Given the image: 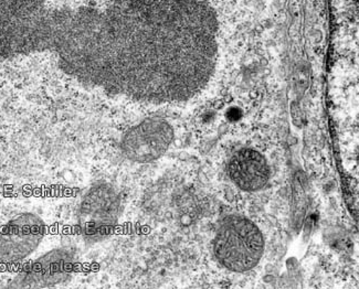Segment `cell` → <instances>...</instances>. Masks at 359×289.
Returning <instances> with one entry per match:
<instances>
[{"instance_id": "obj_1", "label": "cell", "mask_w": 359, "mask_h": 289, "mask_svg": "<svg viewBox=\"0 0 359 289\" xmlns=\"http://www.w3.org/2000/svg\"><path fill=\"white\" fill-rule=\"evenodd\" d=\"M218 34L209 0H109L61 8L48 53L69 78L109 97L182 104L214 78Z\"/></svg>"}, {"instance_id": "obj_2", "label": "cell", "mask_w": 359, "mask_h": 289, "mask_svg": "<svg viewBox=\"0 0 359 289\" xmlns=\"http://www.w3.org/2000/svg\"><path fill=\"white\" fill-rule=\"evenodd\" d=\"M219 263L234 273H245L258 265L264 252L259 227L243 216H230L222 222L214 241Z\"/></svg>"}, {"instance_id": "obj_3", "label": "cell", "mask_w": 359, "mask_h": 289, "mask_svg": "<svg viewBox=\"0 0 359 289\" xmlns=\"http://www.w3.org/2000/svg\"><path fill=\"white\" fill-rule=\"evenodd\" d=\"M174 136L172 125L164 118H146L124 134L121 149L130 162L149 164L164 156Z\"/></svg>"}, {"instance_id": "obj_4", "label": "cell", "mask_w": 359, "mask_h": 289, "mask_svg": "<svg viewBox=\"0 0 359 289\" xmlns=\"http://www.w3.org/2000/svg\"><path fill=\"white\" fill-rule=\"evenodd\" d=\"M121 198L111 185H94L80 206V225L90 239H103L120 218Z\"/></svg>"}, {"instance_id": "obj_5", "label": "cell", "mask_w": 359, "mask_h": 289, "mask_svg": "<svg viewBox=\"0 0 359 289\" xmlns=\"http://www.w3.org/2000/svg\"><path fill=\"white\" fill-rule=\"evenodd\" d=\"M45 235L39 216L24 213L6 224L0 233V262L17 263L30 255Z\"/></svg>"}, {"instance_id": "obj_6", "label": "cell", "mask_w": 359, "mask_h": 289, "mask_svg": "<svg viewBox=\"0 0 359 289\" xmlns=\"http://www.w3.org/2000/svg\"><path fill=\"white\" fill-rule=\"evenodd\" d=\"M72 263L67 253L53 251L36 260L15 277L11 288H46L65 283L69 279Z\"/></svg>"}, {"instance_id": "obj_7", "label": "cell", "mask_w": 359, "mask_h": 289, "mask_svg": "<svg viewBox=\"0 0 359 289\" xmlns=\"http://www.w3.org/2000/svg\"><path fill=\"white\" fill-rule=\"evenodd\" d=\"M228 174L232 183L247 192L260 190L270 179L268 162L255 149L237 151L230 159Z\"/></svg>"}, {"instance_id": "obj_8", "label": "cell", "mask_w": 359, "mask_h": 289, "mask_svg": "<svg viewBox=\"0 0 359 289\" xmlns=\"http://www.w3.org/2000/svg\"><path fill=\"white\" fill-rule=\"evenodd\" d=\"M47 8V0H0V40L26 31Z\"/></svg>"}]
</instances>
